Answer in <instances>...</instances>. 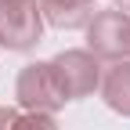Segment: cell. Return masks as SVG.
I'll list each match as a JSON object with an SVG mask.
<instances>
[{"mask_svg": "<svg viewBox=\"0 0 130 130\" xmlns=\"http://www.w3.org/2000/svg\"><path fill=\"white\" fill-rule=\"evenodd\" d=\"M101 101L116 112V116L130 119V61L108 65L101 76Z\"/></svg>", "mask_w": 130, "mask_h": 130, "instance_id": "8992f818", "label": "cell"}, {"mask_svg": "<svg viewBox=\"0 0 130 130\" xmlns=\"http://www.w3.org/2000/svg\"><path fill=\"white\" fill-rule=\"evenodd\" d=\"M54 65V76H58V87L65 94V101H79V98H90L94 90H101V61H98L87 47H69L51 58Z\"/></svg>", "mask_w": 130, "mask_h": 130, "instance_id": "6da1fadb", "label": "cell"}, {"mask_svg": "<svg viewBox=\"0 0 130 130\" xmlns=\"http://www.w3.org/2000/svg\"><path fill=\"white\" fill-rule=\"evenodd\" d=\"M14 98H18V108L22 112H54L65 105V94L58 87V76H54V65L51 61H29L22 65L18 79H14Z\"/></svg>", "mask_w": 130, "mask_h": 130, "instance_id": "7a4b0ae2", "label": "cell"}, {"mask_svg": "<svg viewBox=\"0 0 130 130\" xmlns=\"http://www.w3.org/2000/svg\"><path fill=\"white\" fill-rule=\"evenodd\" d=\"M36 4H40L43 22L54 29H65V32L87 29L98 14V0H36Z\"/></svg>", "mask_w": 130, "mask_h": 130, "instance_id": "5b68a950", "label": "cell"}, {"mask_svg": "<svg viewBox=\"0 0 130 130\" xmlns=\"http://www.w3.org/2000/svg\"><path fill=\"white\" fill-rule=\"evenodd\" d=\"M116 4V11H123V14H130V0H112Z\"/></svg>", "mask_w": 130, "mask_h": 130, "instance_id": "9c48e42d", "label": "cell"}, {"mask_svg": "<svg viewBox=\"0 0 130 130\" xmlns=\"http://www.w3.org/2000/svg\"><path fill=\"white\" fill-rule=\"evenodd\" d=\"M87 51L98 61H130V14L123 11H98L87 25Z\"/></svg>", "mask_w": 130, "mask_h": 130, "instance_id": "277c9868", "label": "cell"}, {"mask_svg": "<svg viewBox=\"0 0 130 130\" xmlns=\"http://www.w3.org/2000/svg\"><path fill=\"white\" fill-rule=\"evenodd\" d=\"M18 116H22L18 108H11V105H0V130H14Z\"/></svg>", "mask_w": 130, "mask_h": 130, "instance_id": "ba28073f", "label": "cell"}, {"mask_svg": "<svg viewBox=\"0 0 130 130\" xmlns=\"http://www.w3.org/2000/svg\"><path fill=\"white\" fill-rule=\"evenodd\" d=\"M43 36V14L36 0H0V47L32 51Z\"/></svg>", "mask_w": 130, "mask_h": 130, "instance_id": "3957f363", "label": "cell"}, {"mask_svg": "<svg viewBox=\"0 0 130 130\" xmlns=\"http://www.w3.org/2000/svg\"><path fill=\"white\" fill-rule=\"evenodd\" d=\"M14 130H58V119L47 116V112H22Z\"/></svg>", "mask_w": 130, "mask_h": 130, "instance_id": "52a82bcc", "label": "cell"}]
</instances>
